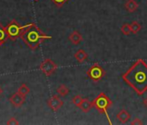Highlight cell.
<instances>
[{
    "label": "cell",
    "instance_id": "obj_2",
    "mask_svg": "<svg viewBox=\"0 0 147 125\" xmlns=\"http://www.w3.org/2000/svg\"><path fill=\"white\" fill-rule=\"evenodd\" d=\"M21 38L30 49L36 50L43 40L51 39L52 37L43 33L35 24L30 23L22 34Z\"/></svg>",
    "mask_w": 147,
    "mask_h": 125
},
{
    "label": "cell",
    "instance_id": "obj_4",
    "mask_svg": "<svg viewBox=\"0 0 147 125\" xmlns=\"http://www.w3.org/2000/svg\"><path fill=\"white\" fill-rule=\"evenodd\" d=\"M29 24H26L24 26H22L17 22L16 20H11L6 26H5V31L7 34V37L9 39L16 40L18 37H21L24 31L26 30Z\"/></svg>",
    "mask_w": 147,
    "mask_h": 125
},
{
    "label": "cell",
    "instance_id": "obj_7",
    "mask_svg": "<svg viewBox=\"0 0 147 125\" xmlns=\"http://www.w3.org/2000/svg\"><path fill=\"white\" fill-rule=\"evenodd\" d=\"M47 103L49 107L55 112H56L59 109H61L63 105V102L61 100V98L58 96H52L48 101Z\"/></svg>",
    "mask_w": 147,
    "mask_h": 125
},
{
    "label": "cell",
    "instance_id": "obj_10",
    "mask_svg": "<svg viewBox=\"0 0 147 125\" xmlns=\"http://www.w3.org/2000/svg\"><path fill=\"white\" fill-rule=\"evenodd\" d=\"M117 118L122 122L125 123L130 118H131V115L129 114V112L125 109H121L118 114H117Z\"/></svg>",
    "mask_w": 147,
    "mask_h": 125
},
{
    "label": "cell",
    "instance_id": "obj_9",
    "mask_svg": "<svg viewBox=\"0 0 147 125\" xmlns=\"http://www.w3.org/2000/svg\"><path fill=\"white\" fill-rule=\"evenodd\" d=\"M68 39L73 44H79L82 41V36L77 31H74L68 37Z\"/></svg>",
    "mask_w": 147,
    "mask_h": 125
},
{
    "label": "cell",
    "instance_id": "obj_3",
    "mask_svg": "<svg viewBox=\"0 0 147 125\" xmlns=\"http://www.w3.org/2000/svg\"><path fill=\"white\" fill-rule=\"evenodd\" d=\"M92 103H93V107H94L100 114H103L107 116L109 124H112V122L108 115V109L113 105V102L111 101V99L105 93L101 92L92 102Z\"/></svg>",
    "mask_w": 147,
    "mask_h": 125
},
{
    "label": "cell",
    "instance_id": "obj_11",
    "mask_svg": "<svg viewBox=\"0 0 147 125\" xmlns=\"http://www.w3.org/2000/svg\"><path fill=\"white\" fill-rule=\"evenodd\" d=\"M92 107H93V103H92V102H90L88 98H84V99L82 100L81 105L79 106V108H80L83 112H85V113H88V112L91 109Z\"/></svg>",
    "mask_w": 147,
    "mask_h": 125
},
{
    "label": "cell",
    "instance_id": "obj_6",
    "mask_svg": "<svg viewBox=\"0 0 147 125\" xmlns=\"http://www.w3.org/2000/svg\"><path fill=\"white\" fill-rule=\"evenodd\" d=\"M39 69L46 77H49L56 71L57 65L53 60L47 58L43 62H42V64L39 66Z\"/></svg>",
    "mask_w": 147,
    "mask_h": 125
},
{
    "label": "cell",
    "instance_id": "obj_16",
    "mask_svg": "<svg viewBox=\"0 0 147 125\" xmlns=\"http://www.w3.org/2000/svg\"><path fill=\"white\" fill-rule=\"evenodd\" d=\"M18 93H20L21 95L26 96L29 93H30V88L25 84H23L19 88H18Z\"/></svg>",
    "mask_w": 147,
    "mask_h": 125
},
{
    "label": "cell",
    "instance_id": "obj_21",
    "mask_svg": "<svg viewBox=\"0 0 147 125\" xmlns=\"http://www.w3.org/2000/svg\"><path fill=\"white\" fill-rule=\"evenodd\" d=\"M7 125H18L19 124V122L15 118V117H11L8 122H6Z\"/></svg>",
    "mask_w": 147,
    "mask_h": 125
},
{
    "label": "cell",
    "instance_id": "obj_17",
    "mask_svg": "<svg viewBox=\"0 0 147 125\" xmlns=\"http://www.w3.org/2000/svg\"><path fill=\"white\" fill-rule=\"evenodd\" d=\"M120 30H121V32L127 36V35H130L131 32V25L129 24H124L121 27H120Z\"/></svg>",
    "mask_w": 147,
    "mask_h": 125
},
{
    "label": "cell",
    "instance_id": "obj_25",
    "mask_svg": "<svg viewBox=\"0 0 147 125\" xmlns=\"http://www.w3.org/2000/svg\"><path fill=\"white\" fill-rule=\"evenodd\" d=\"M35 1H38V0H35Z\"/></svg>",
    "mask_w": 147,
    "mask_h": 125
},
{
    "label": "cell",
    "instance_id": "obj_22",
    "mask_svg": "<svg viewBox=\"0 0 147 125\" xmlns=\"http://www.w3.org/2000/svg\"><path fill=\"white\" fill-rule=\"evenodd\" d=\"M131 125H139V124H143V122H142L140 119H138V118H135V119L131 122Z\"/></svg>",
    "mask_w": 147,
    "mask_h": 125
},
{
    "label": "cell",
    "instance_id": "obj_15",
    "mask_svg": "<svg viewBox=\"0 0 147 125\" xmlns=\"http://www.w3.org/2000/svg\"><path fill=\"white\" fill-rule=\"evenodd\" d=\"M56 91H57V93H58L60 96H67V95L69 93L68 88H67L66 85H64V84H61V85L57 88Z\"/></svg>",
    "mask_w": 147,
    "mask_h": 125
},
{
    "label": "cell",
    "instance_id": "obj_23",
    "mask_svg": "<svg viewBox=\"0 0 147 125\" xmlns=\"http://www.w3.org/2000/svg\"><path fill=\"white\" fill-rule=\"evenodd\" d=\"M143 103H144V107L145 108H147V96L144 99V101H143Z\"/></svg>",
    "mask_w": 147,
    "mask_h": 125
},
{
    "label": "cell",
    "instance_id": "obj_13",
    "mask_svg": "<svg viewBox=\"0 0 147 125\" xmlns=\"http://www.w3.org/2000/svg\"><path fill=\"white\" fill-rule=\"evenodd\" d=\"M88 54L86 53V51L85 50H79L77 52H76V54H75V58L78 61V62H83L85 60H87L88 59Z\"/></svg>",
    "mask_w": 147,
    "mask_h": 125
},
{
    "label": "cell",
    "instance_id": "obj_1",
    "mask_svg": "<svg viewBox=\"0 0 147 125\" xmlns=\"http://www.w3.org/2000/svg\"><path fill=\"white\" fill-rule=\"evenodd\" d=\"M123 80L139 96L147 91V64L143 59L137 60L123 74Z\"/></svg>",
    "mask_w": 147,
    "mask_h": 125
},
{
    "label": "cell",
    "instance_id": "obj_19",
    "mask_svg": "<svg viewBox=\"0 0 147 125\" xmlns=\"http://www.w3.org/2000/svg\"><path fill=\"white\" fill-rule=\"evenodd\" d=\"M82 100H83V98H82L81 96L77 95V96H75L73 97V99H72V103H73V104H75L76 107H79V106L81 105Z\"/></svg>",
    "mask_w": 147,
    "mask_h": 125
},
{
    "label": "cell",
    "instance_id": "obj_14",
    "mask_svg": "<svg viewBox=\"0 0 147 125\" xmlns=\"http://www.w3.org/2000/svg\"><path fill=\"white\" fill-rule=\"evenodd\" d=\"M7 39H8V37L5 31V27L3 26L2 24H0V46L4 44Z\"/></svg>",
    "mask_w": 147,
    "mask_h": 125
},
{
    "label": "cell",
    "instance_id": "obj_5",
    "mask_svg": "<svg viewBox=\"0 0 147 125\" xmlns=\"http://www.w3.org/2000/svg\"><path fill=\"white\" fill-rule=\"evenodd\" d=\"M88 77L94 82L100 81L106 75L105 70L98 64H94L87 71Z\"/></svg>",
    "mask_w": 147,
    "mask_h": 125
},
{
    "label": "cell",
    "instance_id": "obj_8",
    "mask_svg": "<svg viewBox=\"0 0 147 125\" xmlns=\"http://www.w3.org/2000/svg\"><path fill=\"white\" fill-rule=\"evenodd\" d=\"M9 101L14 107H21L25 102V96L18 92H16L9 98Z\"/></svg>",
    "mask_w": 147,
    "mask_h": 125
},
{
    "label": "cell",
    "instance_id": "obj_18",
    "mask_svg": "<svg viewBox=\"0 0 147 125\" xmlns=\"http://www.w3.org/2000/svg\"><path fill=\"white\" fill-rule=\"evenodd\" d=\"M130 25H131V32H132V33H134V34H137V33L141 30V26H140V24H139L138 22H136V21L132 22Z\"/></svg>",
    "mask_w": 147,
    "mask_h": 125
},
{
    "label": "cell",
    "instance_id": "obj_12",
    "mask_svg": "<svg viewBox=\"0 0 147 125\" xmlns=\"http://www.w3.org/2000/svg\"><path fill=\"white\" fill-rule=\"evenodd\" d=\"M138 7V3L135 0H127L126 3L125 4V8L129 12H134Z\"/></svg>",
    "mask_w": 147,
    "mask_h": 125
},
{
    "label": "cell",
    "instance_id": "obj_24",
    "mask_svg": "<svg viewBox=\"0 0 147 125\" xmlns=\"http://www.w3.org/2000/svg\"><path fill=\"white\" fill-rule=\"evenodd\" d=\"M2 93V90H1V88H0V94Z\"/></svg>",
    "mask_w": 147,
    "mask_h": 125
},
{
    "label": "cell",
    "instance_id": "obj_20",
    "mask_svg": "<svg viewBox=\"0 0 147 125\" xmlns=\"http://www.w3.org/2000/svg\"><path fill=\"white\" fill-rule=\"evenodd\" d=\"M51 1L56 5V6H58V7H61L67 0H51Z\"/></svg>",
    "mask_w": 147,
    "mask_h": 125
}]
</instances>
